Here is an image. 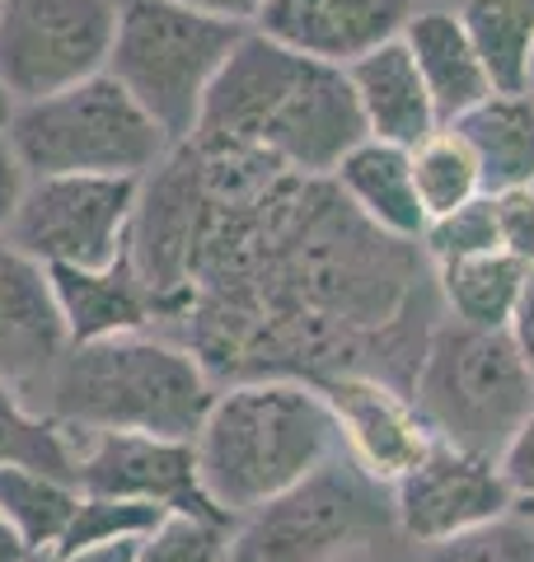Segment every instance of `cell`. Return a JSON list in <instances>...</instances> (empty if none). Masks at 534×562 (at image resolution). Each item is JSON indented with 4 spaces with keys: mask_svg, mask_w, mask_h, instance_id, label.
Here are the masks:
<instances>
[{
    "mask_svg": "<svg viewBox=\"0 0 534 562\" xmlns=\"http://www.w3.org/2000/svg\"><path fill=\"white\" fill-rule=\"evenodd\" d=\"M244 24L216 20L183 0H122L109 52V76L122 80L169 140H192L211 80L235 52Z\"/></svg>",
    "mask_w": 534,
    "mask_h": 562,
    "instance_id": "52a82bcc",
    "label": "cell"
},
{
    "mask_svg": "<svg viewBox=\"0 0 534 562\" xmlns=\"http://www.w3.org/2000/svg\"><path fill=\"white\" fill-rule=\"evenodd\" d=\"M492 90H534V0H459Z\"/></svg>",
    "mask_w": 534,
    "mask_h": 562,
    "instance_id": "7402d4cb",
    "label": "cell"
},
{
    "mask_svg": "<svg viewBox=\"0 0 534 562\" xmlns=\"http://www.w3.org/2000/svg\"><path fill=\"white\" fill-rule=\"evenodd\" d=\"M0 464H29L76 483V436L0 384Z\"/></svg>",
    "mask_w": 534,
    "mask_h": 562,
    "instance_id": "cb8c5ba5",
    "label": "cell"
},
{
    "mask_svg": "<svg viewBox=\"0 0 534 562\" xmlns=\"http://www.w3.org/2000/svg\"><path fill=\"white\" fill-rule=\"evenodd\" d=\"M141 179L127 173H52L29 179L5 235L47 268H109L127 254Z\"/></svg>",
    "mask_w": 534,
    "mask_h": 562,
    "instance_id": "9c48e42d",
    "label": "cell"
},
{
    "mask_svg": "<svg viewBox=\"0 0 534 562\" xmlns=\"http://www.w3.org/2000/svg\"><path fill=\"white\" fill-rule=\"evenodd\" d=\"M525 277H530L525 262H515L502 249L432 268L436 301L445 310V319H459L469 328H507L515 301H521Z\"/></svg>",
    "mask_w": 534,
    "mask_h": 562,
    "instance_id": "44dd1931",
    "label": "cell"
},
{
    "mask_svg": "<svg viewBox=\"0 0 534 562\" xmlns=\"http://www.w3.org/2000/svg\"><path fill=\"white\" fill-rule=\"evenodd\" d=\"M418 0H263L248 29L319 61L352 66L370 47L399 38Z\"/></svg>",
    "mask_w": 534,
    "mask_h": 562,
    "instance_id": "9a60e30c",
    "label": "cell"
},
{
    "mask_svg": "<svg viewBox=\"0 0 534 562\" xmlns=\"http://www.w3.org/2000/svg\"><path fill=\"white\" fill-rule=\"evenodd\" d=\"M492 206H497V244H502V254L534 268V188L492 192Z\"/></svg>",
    "mask_w": 534,
    "mask_h": 562,
    "instance_id": "f546056e",
    "label": "cell"
},
{
    "mask_svg": "<svg viewBox=\"0 0 534 562\" xmlns=\"http://www.w3.org/2000/svg\"><path fill=\"white\" fill-rule=\"evenodd\" d=\"M497 469L511 487V506L515 516H530L534 520V408L525 413V422L511 431V441L497 454Z\"/></svg>",
    "mask_w": 534,
    "mask_h": 562,
    "instance_id": "4dcf8cb0",
    "label": "cell"
},
{
    "mask_svg": "<svg viewBox=\"0 0 534 562\" xmlns=\"http://www.w3.org/2000/svg\"><path fill=\"white\" fill-rule=\"evenodd\" d=\"M422 562H534V520L511 512L483 530L422 549Z\"/></svg>",
    "mask_w": 534,
    "mask_h": 562,
    "instance_id": "f1b7e54d",
    "label": "cell"
},
{
    "mask_svg": "<svg viewBox=\"0 0 534 562\" xmlns=\"http://www.w3.org/2000/svg\"><path fill=\"white\" fill-rule=\"evenodd\" d=\"M507 338L515 342V351H521L525 366L534 371V268H530L525 286H521V301H515L511 319H507Z\"/></svg>",
    "mask_w": 534,
    "mask_h": 562,
    "instance_id": "d6a6232c",
    "label": "cell"
},
{
    "mask_svg": "<svg viewBox=\"0 0 534 562\" xmlns=\"http://www.w3.org/2000/svg\"><path fill=\"white\" fill-rule=\"evenodd\" d=\"M57 562H136V539H113V543H94V549H80Z\"/></svg>",
    "mask_w": 534,
    "mask_h": 562,
    "instance_id": "e575fe53",
    "label": "cell"
},
{
    "mask_svg": "<svg viewBox=\"0 0 534 562\" xmlns=\"http://www.w3.org/2000/svg\"><path fill=\"white\" fill-rule=\"evenodd\" d=\"M408 394L441 441L497 460L511 431L534 408V371L507 338V328L436 319L422 342Z\"/></svg>",
    "mask_w": 534,
    "mask_h": 562,
    "instance_id": "5b68a950",
    "label": "cell"
},
{
    "mask_svg": "<svg viewBox=\"0 0 534 562\" xmlns=\"http://www.w3.org/2000/svg\"><path fill=\"white\" fill-rule=\"evenodd\" d=\"M198 140L263 155L291 173L329 179L337 160L366 140L347 66L244 29L202 103Z\"/></svg>",
    "mask_w": 534,
    "mask_h": 562,
    "instance_id": "7a4b0ae2",
    "label": "cell"
},
{
    "mask_svg": "<svg viewBox=\"0 0 534 562\" xmlns=\"http://www.w3.org/2000/svg\"><path fill=\"white\" fill-rule=\"evenodd\" d=\"M329 179L389 239H403V244L422 239L426 211H422L418 183H413V160H408L403 146H389V140L366 136L337 160V169L329 173Z\"/></svg>",
    "mask_w": 534,
    "mask_h": 562,
    "instance_id": "e0dca14e",
    "label": "cell"
},
{
    "mask_svg": "<svg viewBox=\"0 0 534 562\" xmlns=\"http://www.w3.org/2000/svg\"><path fill=\"white\" fill-rule=\"evenodd\" d=\"M122 0H0V80L14 103L109 70Z\"/></svg>",
    "mask_w": 534,
    "mask_h": 562,
    "instance_id": "30bf717a",
    "label": "cell"
},
{
    "mask_svg": "<svg viewBox=\"0 0 534 562\" xmlns=\"http://www.w3.org/2000/svg\"><path fill=\"white\" fill-rule=\"evenodd\" d=\"M319 390L329 398L343 454L380 487H394L436 441V431L426 427L413 394L389 375L343 371L319 380Z\"/></svg>",
    "mask_w": 534,
    "mask_h": 562,
    "instance_id": "7c38bea8",
    "label": "cell"
},
{
    "mask_svg": "<svg viewBox=\"0 0 534 562\" xmlns=\"http://www.w3.org/2000/svg\"><path fill=\"white\" fill-rule=\"evenodd\" d=\"M361 558H366V553H356V558H343V562H361Z\"/></svg>",
    "mask_w": 534,
    "mask_h": 562,
    "instance_id": "f35d334b",
    "label": "cell"
},
{
    "mask_svg": "<svg viewBox=\"0 0 534 562\" xmlns=\"http://www.w3.org/2000/svg\"><path fill=\"white\" fill-rule=\"evenodd\" d=\"M14 109H20V103H14V94L5 90V80H0V132L10 127V117H14Z\"/></svg>",
    "mask_w": 534,
    "mask_h": 562,
    "instance_id": "8d00e7d4",
    "label": "cell"
},
{
    "mask_svg": "<svg viewBox=\"0 0 534 562\" xmlns=\"http://www.w3.org/2000/svg\"><path fill=\"white\" fill-rule=\"evenodd\" d=\"M230 516L165 512L151 535L136 539V562H230Z\"/></svg>",
    "mask_w": 534,
    "mask_h": 562,
    "instance_id": "484cf974",
    "label": "cell"
},
{
    "mask_svg": "<svg viewBox=\"0 0 534 562\" xmlns=\"http://www.w3.org/2000/svg\"><path fill=\"white\" fill-rule=\"evenodd\" d=\"M33 553H29V543L14 535V525L0 516V562H29Z\"/></svg>",
    "mask_w": 534,
    "mask_h": 562,
    "instance_id": "d590c367",
    "label": "cell"
},
{
    "mask_svg": "<svg viewBox=\"0 0 534 562\" xmlns=\"http://www.w3.org/2000/svg\"><path fill=\"white\" fill-rule=\"evenodd\" d=\"M389 506H394V535L418 543V549H436L445 539L483 530V525L515 512L511 487L492 454L450 446L441 436L389 487Z\"/></svg>",
    "mask_w": 534,
    "mask_h": 562,
    "instance_id": "8fae6325",
    "label": "cell"
},
{
    "mask_svg": "<svg viewBox=\"0 0 534 562\" xmlns=\"http://www.w3.org/2000/svg\"><path fill=\"white\" fill-rule=\"evenodd\" d=\"M394 530L389 487L366 479L343 450L305 483L254 506L230 530V562H343Z\"/></svg>",
    "mask_w": 534,
    "mask_h": 562,
    "instance_id": "ba28073f",
    "label": "cell"
},
{
    "mask_svg": "<svg viewBox=\"0 0 534 562\" xmlns=\"http://www.w3.org/2000/svg\"><path fill=\"white\" fill-rule=\"evenodd\" d=\"M337 450L343 446L324 390L291 375L221 384L192 436L198 483L230 520L305 483Z\"/></svg>",
    "mask_w": 534,
    "mask_h": 562,
    "instance_id": "3957f363",
    "label": "cell"
},
{
    "mask_svg": "<svg viewBox=\"0 0 534 562\" xmlns=\"http://www.w3.org/2000/svg\"><path fill=\"white\" fill-rule=\"evenodd\" d=\"M127 258L216 384L376 371L408 390L436 324H418L422 244L376 231L333 179L198 136L141 179Z\"/></svg>",
    "mask_w": 534,
    "mask_h": 562,
    "instance_id": "6da1fadb",
    "label": "cell"
},
{
    "mask_svg": "<svg viewBox=\"0 0 534 562\" xmlns=\"http://www.w3.org/2000/svg\"><path fill=\"white\" fill-rule=\"evenodd\" d=\"M530 188H534V183H530Z\"/></svg>",
    "mask_w": 534,
    "mask_h": 562,
    "instance_id": "ab89813d",
    "label": "cell"
},
{
    "mask_svg": "<svg viewBox=\"0 0 534 562\" xmlns=\"http://www.w3.org/2000/svg\"><path fill=\"white\" fill-rule=\"evenodd\" d=\"M10 146L29 179L52 173H146L174 150L169 132L122 90V80L99 70L57 94L29 99L10 117Z\"/></svg>",
    "mask_w": 534,
    "mask_h": 562,
    "instance_id": "8992f818",
    "label": "cell"
},
{
    "mask_svg": "<svg viewBox=\"0 0 534 562\" xmlns=\"http://www.w3.org/2000/svg\"><path fill=\"white\" fill-rule=\"evenodd\" d=\"M408 160H413V183H418L426 221L483 198V173H478L474 150L450 127H436L426 140H418V146L408 150Z\"/></svg>",
    "mask_w": 534,
    "mask_h": 562,
    "instance_id": "d4e9b609",
    "label": "cell"
},
{
    "mask_svg": "<svg viewBox=\"0 0 534 562\" xmlns=\"http://www.w3.org/2000/svg\"><path fill=\"white\" fill-rule=\"evenodd\" d=\"M66 347L70 328L52 286V268L0 231V384L38 408Z\"/></svg>",
    "mask_w": 534,
    "mask_h": 562,
    "instance_id": "5bb4252c",
    "label": "cell"
},
{
    "mask_svg": "<svg viewBox=\"0 0 534 562\" xmlns=\"http://www.w3.org/2000/svg\"><path fill=\"white\" fill-rule=\"evenodd\" d=\"M221 384L169 333H118L70 342L38 398V413L80 431H146L192 441Z\"/></svg>",
    "mask_w": 534,
    "mask_h": 562,
    "instance_id": "277c9868",
    "label": "cell"
},
{
    "mask_svg": "<svg viewBox=\"0 0 534 562\" xmlns=\"http://www.w3.org/2000/svg\"><path fill=\"white\" fill-rule=\"evenodd\" d=\"M347 80H352L356 109H361V122H366V136L413 150L418 140L445 127L403 38H389L380 47H370L366 57H356L347 66Z\"/></svg>",
    "mask_w": 534,
    "mask_h": 562,
    "instance_id": "2e32d148",
    "label": "cell"
},
{
    "mask_svg": "<svg viewBox=\"0 0 534 562\" xmlns=\"http://www.w3.org/2000/svg\"><path fill=\"white\" fill-rule=\"evenodd\" d=\"M165 506L155 502H132V497H94V492H80L76 516H70L66 535L57 543L52 558H70L80 549H94V543H113V539H141L151 535Z\"/></svg>",
    "mask_w": 534,
    "mask_h": 562,
    "instance_id": "4316f807",
    "label": "cell"
},
{
    "mask_svg": "<svg viewBox=\"0 0 534 562\" xmlns=\"http://www.w3.org/2000/svg\"><path fill=\"white\" fill-rule=\"evenodd\" d=\"M52 286H57L70 342L146 333L159 324L146 281L136 277L127 254L109 262V268H52Z\"/></svg>",
    "mask_w": 534,
    "mask_h": 562,
    "instance_id": "ac0fdd59",
    "label": "cell"
},
{
    "mask_svg": "<svg viewBox=\"0 0 534 562\" xmlns=\"http://www.w3.org/2000/svg\"><path fill=\"white\" fill-rule=\"evenodd\" d=\"M76 487L94 497H132L155 502L165 512H211L198 483V454L192 441L146 431H80L76 436Z\"/></svg>",
    "mask_w": 534,
    "mask_h": 562,
    "instance_id": "4fadbf2b",
    "label": "cell"
},
{
    "mask_svg": "<svg viewBox=\"0 0 534 562\" xmlns=\"http://www.w3.org/2000/svg\"><path fill=\"white\" fill-rule=\"evenodd\" d=\"M445 127L474 150L483 192L534 183V90H492Z\"/></svg>",
    "mask_w": 534,
    "mask_h": 562,
    "instance_id": "ffe728a7",
    "label": "cell"
},
{
    "mask_svg": "<svg viewBox=\"0 0 534 562\" xmlns=\"http://www.w3.org/2000/svg\"><path fill=\"white\" fill-rule=\"evenodd\" d=\"M24 188H29V169L20 165V155H14L10 136L0 132V231L10 225L14 206H20V198H24Z\"/></svg>",
    "mask_w": 534,
    "mask_h": 562,
    "instance_id": "1f68e13d",
    "label": "cell"
},
{
    "mask_svg": "<svg viewBox=\"0 0 534 562\" xmlns=\"http://www.w3.org/2000/svg\"><path fill=\"white\" fill-rule=\"evenodd\" d=\"M183 5L192 10H202V14H216V20H230V24H254L258 20V10H263V0H183Z\"/></svg>",
    "mask_w": 534,
    "mask_h": 562,
    "instance_id": "836d02e7",
    "label": "cell"
},
{
    "mask_svg": "<svg viewBox=\"0 0 534 562\" xmlns=\"http://www.w3.org/2000/svg\"><path fill=\"white\" fill-rule=\"evenodd\" d=\"M29 562H57V558H52V553H33Z\"/></svg>",
    "mask_w": 534,
    "mask_h": 562,
    "instance_id": "74e56055",
    "label": "cell"
},
{
    "mask_svg": "<svg viewBox=\"0 0 534 562\" xmlns=\"http://www.w3.org/2000/svg\"><path fill=\"white\" fill-rule=\"evenodd\" d=\"M399 38L408 52H413L441 122H455L465 109H474L478 99L492 94V80H488L483 61H478L474 38H469L465 20H459V10H445V5L413 10Z\"/></svg>",
    "mask_w": 534,
    "mask_h": 562,
    "instance_id": "d6986e66",
    "label": "cell"
},
{
    "mask_svg": "<svg viewBox=\"0 0 534 562\" xmlns=\"http://www.w3.org/2000/svg\"><path fill=\"white\" fill-rule=\"evenodd\" d=\"M422 254L432 268H445V262H459V258H478V254H492L502 249L497 244V206H492V192L474 198L465 206L445 211V216H432L422 231Z\"/></svg>",
    "mask_w": 534,
    "mask_h": 562,
    "instance_id": "83f0119b",
    "label": "cell"
},
{
    "mask_svg": "<svg viewBox=\"0 0 534 562\" xmlns=\"http://www.w3.org/2000/svg\"><path fill=\"white\" fill-rule=\"evenodd\" d=\"M80 487L57 473L29 464H0V516L29 543V553H57L70 516H76Z\"/></svg>",
    "mask_w": 534,
    "mask_h": 562,
    "instance_id": "603a6c76",
    "label": "cell"
}]
</instances>
